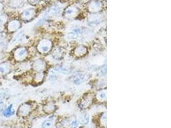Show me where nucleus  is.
<instances>
[{
	"label": "nucleus",
	"instance_id": "f257e3e1",
	"mask_svg": "<svg viewBox=\"0 0 171 128\" xmlns=\"http://www.w3.org/2000/svg\"><path fill=\"white\" fill-rule=\"evenodd\" d=\"M52 47V44L49 40L44 39L39 42L38 50L42 53H46L50 51Z\"/></svg>",
	"mask_w": 171,
	"mask_h": 128
},
{
	"label": "nucleus",
	"instance_id": "f03ea898",
	"mask_svg": "<svg viewBox=\"0 0 171 128\" xmlns=\"http://www.w3.org/2000/svg\"><path fill=\"white\" fill-rule=\"evenodd\" d=\"M32 106L28 104H23L22 105L19 107L18 111V115L19 116L25 117L29 115V113L31 112Z\"/></svg>",
	"mask_w": 171,
	"mask_h": 128
},
{
	"label": "nucleus",
	"instance_id": "7ed1b4c3",
	"mask_svg": "<svg viewBox=\"0 0 171 128\" xmlns=\"http://www.w3.org/2000/svg\"><path fill=\"white\" fill-rule=\"evenodd\" d=\"M28 55L27 49L25 48H20L17 49L14 53V57L15 60H18V61H21V60H24L26 56Z\"/></svg>",
	"mask_w": 171,
	"mask_h": 128
},
{
	"label": "nucleus",
	"instance_id": "20e7f679",
	"mask_svg": "<svg viewBox=\"0 0 171 128\" xmlns=\"http://www.w3.org/2000/svg\"><path fill=\"white\" fill-rule=\"evenodd\" d=\"M101 3L98 0H92L89 4V9L90 12L96 13L101 8Z\"/></svg>",
	"mask_w": 171,
	"mask_h": 128
},
{
	"label": "nucleus",
	"instance_id": "39448f33",
	"mask_svg": "<svg viewBox=\"0 0 171 128\" xmlns=\"http://www.w3.org/2000/svg\"><path fill=\"white\" fill-rule=\"evenodd\" d=\"M20 27H21V23L18 21V20H12L8 23V30L9 32H14L17 31Z\"/></svg>",
	"mask_w": 171,
	"mask_h": 128
},
{
	"label": "nucleus",
	"instance_id": "423d86ee",
	"mask_svg": "<svg viewBox=\"0 0 171 128\" xmlns=\"http://www.w3.org/2000/svg\"><path fill=\"white\" fill-rule=\"evenodd\" d=\"M35 14V12L33 8L26 9L22 13V18L24 20H30L32 19Z\"/></svg>",
	"mask_w": 171,
	"mask_h": 128
},
{
	"label": "nucleus",
	"instance_id": "0eeeda50",
	"mask_svg": "<svg viewBox=\"0 0 171 128\" xmlns=\"http://www.w3.org/2000/svg\"><path fill=\"white\" fill-rule=\"evenodd\" d=\"M46 64L42 60H37L34 62L33 65V67L34 70H37V71H41L44 69L45 68Z\"/></svg>",
	"mask_w": 171,
	"mask_h": 128
},
{
	"label": "nucleus",
	"instance_id": "6e6552de",
	"mask_svg": "<svg viewBox=\"0 0 171 128\" xmlns=\"http://www.w3.org/2000/svg\"><path fill=\"white\" fill-rule=\"evenodd\" d=\"M94 18L90 17L89 19V23L90 25H99V23L101 21V18L99 14H96V13H94L92 15Z\"/></svg>",
	"mask_w": 171,
	"mask_h": 128
},
{
	"label": "nucleus",
	"instance_id": "1a4fd4ad",
	"mask_svg": "<svg viewBox=\"0 0 171 128\" xmlns=\"http://www.w3.org/2000/svg\"><path fill=\"white\" fill-rule=\"evenodd\" d=\"M74 53H75V55L76 56L81 57L86 55V53H87V49L85 46H80L78 47H77V48L75 49Z\"/></svg>",
	"mask_w": 171,
	"mask_h": 128
},
{
	"label": "nucleus",
	"instance_id": "9d476101",
	"mask_svg": "<svg viewBox=\"0 0 171 128\" xmlns=\"http://www.w3.org/2000/svg\"><path fill=\"white\" fill-rule=\"evenodd\" d=\"M63 55H64V50L62 48H56L53 53V56L56 60H61Z\"/></svg>",
	"mask_w": 171,
	"mask_h": 128
},
{
	"label": "nucleus",
	"instance_id": "9b49d317",
	"mask_svg": "<svg viewBox=\"0 0 171 128\" xmlns=\"http://www.w3.org/2000/svg\"><path fill=\"white\" fill-rule=\"evenodd\" d=\"M84 79H85L84 76H83L82 74H77V75H76L73 77L72 82L76 84V85H79L84 82Z\"/></svg>",
	"mask_w": 171,
	"mask_h": 128
},
{
	"label": "nucleus",
	"instance_id": "f8f14e48",
	"mask_svg": "<svg viewBox=\"0 0 171 128\" xmlns=\"http://www.w3.org/2000/svg\"><path fill=\"white\" fill-rule=\"evenodd\" d=\"M15 110L13 108V104H11V105H9L7 108L4 110L3 112V116L5 117H11L14 115Z\"/></svg>",
	"mask_w": 171,
	"mask_h": 128
},
{
	"label": "nucleus",
	"instance_id": "ddd939ff",
	"mask_svg": "<svg viewBox=\"0 0 171 128\" xmlns=\"http://www.w3.org/2000/svg\"><path fill=\"white\" fill-rule=\"evenodd\" d=\"M60 8L59 7V6H55L49 9V11H48L47 14H48V15L49 17L57 16L60 13Z\"/></svg>",
	"mask_w": 171,
	"mask_h": 128
},
{
	"label": "nucleus",
	"instance_id": "4468645a",
	"mask_svg": "<svg viewBox=\"0 0 171 128\" xmlns=\"http://www.w3.org/2000/svg\"><path fill=\"white\" fill-rule=\"evenodd\" d=\"M11 70V65L8 63H3L0 65V73L2 75H5Z\"/></svg>",
	"mask_w": 171,
	"mask_h": 128
},
{
	"label": "nucleus",
	"instance_id": "2eb2a0df",
	"mask_svg": "<svg viewBox=\"0 0 171 128\" xmlns=\"http://www.w3.org/2000/svg\"><path fill=\"white\" fill-rule=\"evenodd\" d=\"M89 120H90L89 114L87 113H83L80 117V122H81V124H83V125H85V124H88L89 122Z\"/></svg>",
	"mask_w": 171,
	"mask_h": 128
},
{
	"label": "nucleus",
	"instance_id": "dca6fc26",
	"mask_svg": "<svg viewBox=\"0 0 171 128\" xmlns=\"http://www.w3.org/2000/svg\"><path fill=\"white\" fill-rule=\"evenodd\" d=\"M91 101H92V99L90 98V97L89 96L86 97L85 98H84V99L82 101L80 106H81V108H82L85 109L90 106V104H91Z\"/></svg>",
	"mask_w": 171,
	"mask_h": 128
},
{
	"label": "nucleus",
	"instance_id": "f3484780",
	"mask_svg": "<svg viewBox=\"0 0 171 128\" xmlns=\"http://www.w3.org/2000/svg\"><path fill=\"white\" fill-rule=\"evenodd\" d=\"M55 110V104H53V103H48L44 107V112H46L47 113H51L54 112Z\"/></svg>",
	"mask_w": 171,
	"mask_h": 128
},
{
	"label": "nucleus",
	"instance_id": "a211bd4d",
	"mask_svg": "<svg viewBox=\"0 0 171 128\" xmlns=\"http://www.w3.org/2000/svg\"><path fill=\"white\" fill-rule=\"evenodd\" d=\"M76 8H71V7H69V8H68L65 11V15L66 17H68V18H69V17H71V16H72L76 12Z\"/></svg>",
	"mask_w": 171,
	"mask_h": 128
},
{
	"label": "nucleus",
	"instance_id": "6ab92c4d",
	"mask_svg": "<svg viewBox=\"0 0 171 128\" xmlns=\"http://www.w3.org/2000/svg\"><path fill=\"white\" fill-rule=\"evenodd\" d=\"M23 2V0H11V3H10V5H11L12 7L17 8L21 6Z\"/></svg>",
	"mask_w": 171,
	"mask_h": 128
},
{
	"label": "nucleus",
	"instance_id": "aec40b11",
	"mask_svg": "<svg viewBox=\"0 0 171 128\" xmlns=\"http://www.w3.org/2000/svg\"><path fill=\"white\" fill-rule=\"evenodd\" d=\"M98 97L99 99L101 101L105 100L106 99V90L100 91L98 94Z\"/></svg>",
	"mask_w": 171,
	"mask_h": 128
},
{
	"label": "nucleus",
	"instance_id": "412c9836",
	"mask_svg": "<svg viewBox=\"0 0 171 128\" xmlns=\"http://www.w3.org/2000/svg\"><path fill=\"white\" fill-rule=\"evenodd\" d=\"M52 123H53V120H51V119L46 120L42 123V128H49V127H51V126H52Z\"/></svg>",
	"mask_w": 171,
	"mask_h": 128
},
{
	"label": "nucleus",
	"instance_id": "4be33fe9",
	"mask_svg": "<svg viewBox=\"0 0 171 128\" xmlns=\"http://www.w3.org/2000/svg\"><path fill=\"white\" fill-rule=\"evenodd\" d=\"M43 79H44V74L42 72H39L38 74H37L35 76V81L37 83L41 82L43 80Z\"/></svg>",
	"mask_w": 171,
	"mask_h": 128
},
{
	"label": "nucleus",
	"instance_id": "5701e85b",
	"mask_svg": "<svg viewBox=\"0 0 171 128\" xmlns=\"http://www.w3.org/2000/svg\"><path fill=\"white\" fill-rule=\"evenodd\" d=\"M55 70H56V71L60 72H62V73H64V74H66V73L68 72V69L65 68V67H61V66L55 67Z\"/></svg>",
	"mask_w": 171,
	"mask_h": 128
},
{
	"label": "nucleus",
	"instance_id": "b1692460",
	"mask_svg": "<svg viewBox=\"0 0 171 128\" xmlns=\"http://www.w3.org/2000/svg\"><path fill=\"white\" fill-rule=\"evenodd\" d=\"M8 17L6 14H0V26H2L7 21Z\"/></svg>",
	"mask_w": 171,
	"mask_h": 128
},
{
	"label": "nucleus",
	"instance_id": "393cba45",
	"mask_svg": "<svg viewBox=\"0 0 171 128\" xmlns=\"http://www.w3.org/2000/svg\"><path fill=\"white\" fill-rule=\"evenodd\" d=\"M70 125L72 128H77L79 126V122L76 120H73L70 124Z\"/></svg>",
	"mask_w": 171,
	"mask_h": 128
},
{
	"label": "nucleus",
	"instance_id": "a878e982",
	"mask_svg": "<svg viewBox=\"0 0 171 128\" xmlns=\"http://www.w3.org/2000/svg\"><path fill=\"white\" fill-rule=\"evenodd\" d=\"M6 42L5 41V40H0V49H3L6 46Z\"/></svg>",
	"mask_w": 171,
	"mask_h": 128
},
{
	"label": "nucleus",
	"instance_id": "bb28decb",
	"mask_svg": "<svg viewBox=\"0 0 171 128\" xmlns=\"http://www.w3.org/2000/svg\"><path fill=\"white\" fill-rule=\"evenodd\" d=\"M41 0H28L29 3L32 5H36L40 2Z\"/></svg>",
	"mask_w": 171,
	"mask_h": 128
},
{
	"label": "nucleus",
	"instance_id": "cd10ccee",
	"mask_svg": "<svg viewBox=\"0 0 171 128\" xmlns=\"http://www.w3.org/2000/svg\"><path fill=\"white\" fill-rule=\"evenodd\" d=\"M5 108V104L3 103H0V113L2 112Z\"/></svg>",
	"mask_w": 171,
	"mask_h": 128
},
{
	"label": "nucleus",
	"instance_id": "c85d7f7f",
	"mask_svg": "<svg viewBox=\"0 0 171 128\" xmlns=\"http://www.w3.org/2000/svg\"><path fill=\"white\" fill-rule=\"evenodd\" d=\"M3 99V95L2 94V93H0V103L2 101Z\"/></svg>",
	"mask_w": 171,
	"mask_h": 128
},
{
	"label": "nucleus",
	"instance_id": "c756f323",
	"mask_svg": "<svg viewBox=\"0 0 171 128\" xmlns=\"http://www.w3.org/2000/svg\"><path fill=\"white\" fill-rule=\"evenodd\" d=\"M3 8V5L1 3H0V11H1V9Z\"/></svg>",
	"mask_w": 171,
	"mask_h": 128
}]
</instances>
